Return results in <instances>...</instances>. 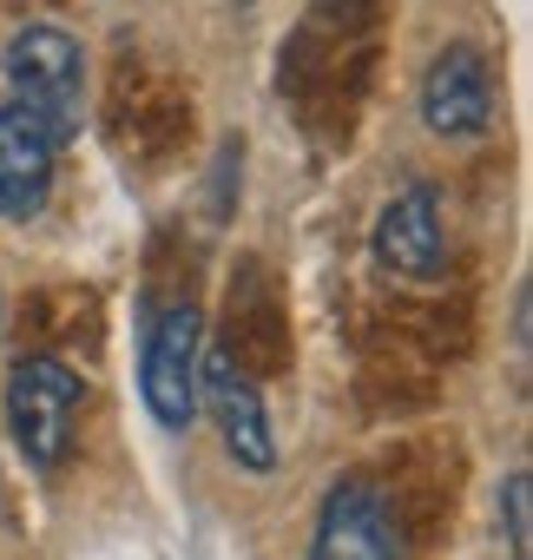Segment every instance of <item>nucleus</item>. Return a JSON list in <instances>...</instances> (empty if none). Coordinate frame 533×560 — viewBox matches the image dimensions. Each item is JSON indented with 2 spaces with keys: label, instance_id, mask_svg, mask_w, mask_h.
<instances>
[{
  "label": "nucleus",
  "instance_id": "f257e3e1",
  "mask_svg": "<svg viewBox=\"0 0 533 560\" xmlns=\"http://www.w3.org/2000/svg\"><path fill=\"white\" fill-rule=\"evenodd\" d=\"M0 73H8V93L60 139L73 145L80 126H86V54L67 27H21L8 47H0Z\"/></svg>",
  "mask_w": 533,
  "mask_h": 560
},
{
  "label": "nucleus",
  "instance_id": "f03ea898",
  "mask_svg": "<svg viewBox=\"0 0 533 560\" xmlns=\"http://www.w3.org/2000/svg\"><path fill=\"white\" fill-rule=\"evenodd\" d=\"M80 396L86 383L60 363V357H27L8 376V429L14 448L27 455L34 475H54L73 455V422H80Z\"/></svg>",
  "mask_w": 533,
  "mask_h": 560
},
{
  "label": "nucleus",
  "instance_id": "7ed1b4c3",
  "mask_svg": "<svg viewBox=\"0 0 533 560\" xmlns=\"http://www.w3.org/2000/svg\"><path fill=\"white\" fill-rule=\"evenodd\" d=\"M198 357H204V317L191 304H171L145 324L139 389H145V409L165 435H185L198 422Z\"/></svg>",
  "mask_w": 533,
  "mask_h": 560
},
{
  "label": "nucleus",
  "instance_id": "20e7f679",
  "mask_svg": "<svg viewBox=\"0 0 533 560\" xmlns=\"http://www.w3.org/2000/svg\"><path fill=\"white\" fill-rule=\"evenodd\" d=\"M198 416L217 422L224 455H230L237 468H250V475H271V468H277V429H271V409H263L257 383L237 370L230 350H211V343H204V357H198Z\"/></svg>",
  "mask_w": 533,
  "mask_h": 560
},
{
  "label": "nucleus",
  "instance_id": "39448f33",
  "mask_svg": "<svg viewBox=\"0 0 533 560\" xmlns=\"http://www.w3.org/2000/svg\"><path fill=\"white\" fill-rule=\"evenodd\" d=\"M310 560H402V521L389 494L363 475L336 481L310 527Z\"/></svg>",
  "mask_w": 533,
  "mask_h": 560
},
{
  "label": "nucleus",
  "instance_id": "423d86ee",
  "mask_svg": "<svg viewBox=\"0 0 533 560\" xmlns=\"http://www.w3.org/2000/svg\"><path fill=\"white\" fill-rule=\"evenodd\" d=\"M422 126L435 139H481L494 126V60L474 40H454L435 54L422 80Z\"/></svg>",
  "mask_w": 533,
  "mask_h": 560
},
{
  "label": "nucleus",
  "instance_id": "0eeeda50",
  "mask_svg": "<svg viewBox=\"0 0 533 560\" xmlns=\"http://www.w3.org/2000/svg\"><path fill=\"white\" fill-rule=\"evenodd\" d=\"M54 159H60V139L21 100L0 106V218H8V224H34L47 211Z\"/></svg>",
  "mask_w": 533,
  "mask_h": 560
},
{
  "label": "nucleus",
  "instance_id": "6e6552de",
  "mask_svg": "<svg viewBox=\"0 0 533 560\" xmlns=\"http://www.w3.org/2000/svg\"><path fill=\"white\" fill-rule=\"evenodd\" d=\"M376 264L389 277H415V284H428V277H441L448 264V231H441V205L428 185H408L382 205L376 218V237H369Z\"/></svg>",
  "mask_w": 533,
  "mask_h": 560
},
{
  "label": "nucleus",
  "instance_id": "1a4fd4ad",
  "mask_svg": "<svg viewBox=\"0 0 533 560\" xmlns=\"http://www.w3.org/2000/svg\"><path fill=\"white\" fill-rule=\"evenodd\" d=\"M526 468H507L500 481V521H507V553L513 560H533V534H526Z\"/></svg>",
  "mask_w": 533,
  "mask_h": 560
}]
</instances>
